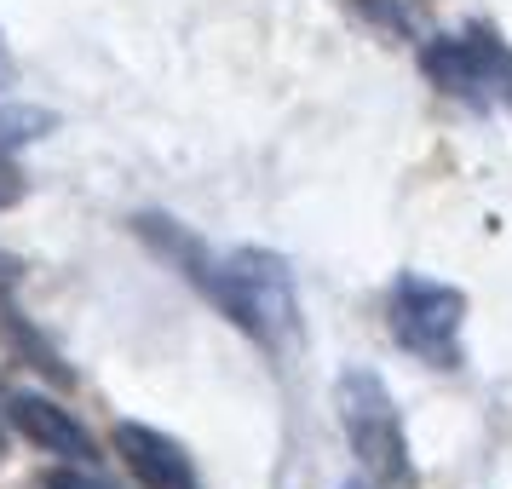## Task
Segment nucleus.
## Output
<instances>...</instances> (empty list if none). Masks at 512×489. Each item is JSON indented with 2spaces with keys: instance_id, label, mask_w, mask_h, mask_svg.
Segmentation results:
<instances>
[{
  "instance_id": "nucleus-4",
  "label": "nucleus",
  "mask_w": 512,
  "mask_h": 489,
  "mask_svg": "<svg viewBox=\"0 0 512 489\" xmlns=\"http://www.w3.org/2000/svg\"><path fill=\"white\" fill-rule=\"evenodd\" d=\"M420 70L438 81L449 98H466L472 110H489L512 98V52L489 35V29H461V35H438L420 47Z\"/></svg>"
},
{
  "instance_id": "nucleus-9",
  "label": "nucleus",
  "mask_w": 512,
  "mask_h": 489,
  "mask_svg": "<svg viewBox=\"0 0 512 489\" xmlns=\"http://www.w3.org/2000/svg\"><path fill=\"white\" fill-rule=\"evenodd\" d=\"M12 282H18V259H12V254H0V294H6Z\"/></svg>"
},
{
  "instance_id": "nucleus-2",
  "label": "nucleus",
  "mask_w": 512,
  "mask_h": 489,
  "mask_svg": "<svg viewBox=\"0 0 512 489\" xmlns=\"http://www.w3.org/2000/svg\"><path fill=\"white\" fill-rule=\"evenodd\" d=\"M334 415L346 432L357 466L374 478V489H415V461H409V432L397 415L392 386L374 369H346L334 380Z\"/></svg>"
},
{
  "instance_id": "nucleus-3",
  "label": "nucleus",
  "mask_w": 512,
  "mask_h": 489,
  "mask_svg": "<svg viewBox=\"0 0 512 489\" xmlns=\"http://www.w3.org/2000/svg\"><path fill=\"white\" fill-rule=\"evenodd\" d=\"M386 323L392 340L409 357L432 363V369H461V323H466V294L432 277H397L392 300H386Z\"/></svg>"
},
{
  "instance_id": "nucleus-5",
  "label": "nucleus",
  "mask_w": 512,
  "mask_h": 489,
  "mask_svg": "<svg viewBox=\"0 0 512 489\" xmlns=\"http://www.w3.org/2000/svg\"><path fill=\"white\" fill-rule=\"evenodd\" d=\"M116 455L127 461V472H133L144 489H202L196 461L185 455V443H173L167 432H156V426L121 420L116 426Z\"/></svg>"
},
{
  "instance_id": "nucleus-6",
  "label": "nucleus",
  "mask_w": 512,
  "mask_h": 489,
  "mask_svg": "<svg viewBox=\"0 0 512 489\" xmlns=\"http://www.w3.org/2000/svg\"><path fill=\"white\" fill-rule=\"evenodd\" d=\"M6 415H12V426L24 432L35 449H47V455H58V461H93L98 443L93 432L81 426V420L70 415V409H58L52 397H35V392H12V403H6Z\"/></svg>"
},
{
  "instance_id": "nucleus-8",
  "label": "nucleus",
  "mask_w": 512,
  "mask_h": 489,
  "mask_svg": "<svg viewBox=\"0 0 512 489\" xmlns=\"http://www.w3.org/2000/svg\"><path fill=\"white\" fill-rule=\"evenodd\" d=\"M47 489H116V484H110L104 472H87V466L75 461V466H58L47 478Z\"/></svg>"
},
{
  "instance_id": "nucleus-10",
  "label": "nucleus",
  "mask_w": 512,
  "mask_h": 489,
  "mask_svg": "<svg viewBox=\"0 0 512 489\" xmlns=\"http://www.w3.org/2000/svg\"><path fill=\"white\" fill-rule=\"evenodd\" d=\"M346 489H369V484H346Z\"/></svg>"
},
{
  "instance_id": "nucleus-1",
  "label": "nucleus",
  "mask_w": 512,
  "mask_h": 489,
  "mask_svg": "<svg viewBox=\"0 0 512 489\" xmlns=\"http://www.w3.org/2000/svg\"><path fill=\"white\" fill-rule=\"evenodd\" d=\"M139 236L167 259L179 265V277L190 288H202L225 317H231L254 346L265 351H288L300 340V300H294V277H288V259L271 248H208L202 236H190L179 219L167 213H139L133 219Z\"/></svg>"
},
{
  "instance_id": "nucleus-7",
  "label": "nucleus",
  "mask_w": 512,
  "mask_h": 489,
  "mask_svg": "<svg viewBox=\"0 0 512 489\" xmlns=\"http://www.w3.org/2000/svg\"><path fill=\"white\" fill-rule=\"evenodd\" d=\"M24 190H29V179H24V167H18V156L0 144V213L6 208H18L24 202Z\"/></svg>"
}]
</instances>
